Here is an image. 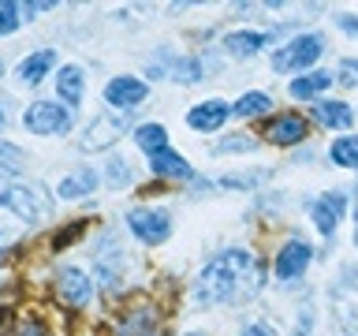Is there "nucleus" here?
<instances>
[{"mask_svg":"<svg viewBox=\"0 0 358 336\" xmlns=\"http://www.w3.org/2000/svg\"><path fill=\"white\" fill-rule=\"evenodd\" d=\"M262 262L250 251H220L194 280V299L201 307L246 302L262 291Z\"/></svg>","mask_w":358,"mask_h":336,"instance_id":"f257e3e1","label":"nucleus"},{"mask_svg":"<svg viewBox=\"0 0 358 336\" xmlns=\"http://www.w3.org/2000/svg\"><path fill=\"white\" fill-rule=\"evenodd\" d=\"M0 206L11 209L19 220L34 224V220L49 217L52 202H49V195H45L38 183H19V187H4V190H0Z\"/></svg>","mask_w":358,"mask_h":336,"instance_id":"f03ea898","label":"nucleus"},{"mask_svg":"<svg viewBox=\"0 0 358 336\" xmlns=\"http://www.w3.org/2000/svg\"><path fill=\"white\" fill-rule=\"evenodd\" d=\"M321 52H324V38H321V34H299V38H291L287 45H280V49L273 52V67L280 75L302 71V67H310Z\"/></svg>","mask_w":358,"mask_h":336,"instance_id":"7ed1b4c3","label":"nucleus"},{"mask_svg":"<svg viewBox=\"0 0 358 336\" xmlns=\"http://www.w3.org/2000/svg\"><path fill=\"white\" fill-rule=\"evenodd\" d=\"M127 228L134 232V239L145 243V246H161L168 235H172V217L168 209H157V206H138L127 213Z\"/></svg>","mask_w":358,"mask_h":336,"instance_id":"20e7f679","label":"nucleus"},{"mask_svg":"<svg viewBox=\"0 0 358 336\" xmlns=\"http://www.w3.org/2000/svg\"><path fill=\"white\" fill-rule=\"evenodd\" d=\"M22 123H27L30 134H64L71 131V108L56 105V101H34L22 112Z\"/></svg>","mask_w":358,"mask_h":336,"instance_id":"39448f33","label":"nucleus"},{"mask_svg":"<svg viewBox=\"0 0 358 336\" xmlns=\"http://www.w3.org/2000/svg\"><path fill=\"white\" fill-rule=\"evenodd\" d=\"M332 310H336V321L347 329V336H358V273L355 269H347L340 284L332 288Z\"/></svg>","mask_w":358,"mask_h":336,"instance_id":"423d86ee","label":"nucleus"},{"mask_svg":"<svg viewBox=\"0 0 358 336\" xmlns=\"http://www.w3.org/2000/svg\"><path fill=\"white\" fill-rule=\"evenodd\" d=\"M56 295H60V302H67V307L83 310V307H90V299H94V280H90V273H83V269L64 265L60 273H56Z\"/></svg>","mask_w":358,"mask_h":336,"instance_id":"0eeeda50","label":"nucleus"},{"mask_svg":"<svg viewBox=\"0 0 358 336\" xmlns=\"http://www.w3.org/2000/svg\"><path fill=\"white\" fill-rule=\"evenodd\" d=\"M123 127H127V112H105V116H97L94 123L86 127V134L78 139V150H105V146H112L123 134Z\"/></svg>","mask_w":358,"mask_h":336,"instance_id":"6e6552de","label":"nucleus"},{"mask_svg":"<svg viewBox=\"0 0 358 336\" xmlns=\"http://www.w3.org/2000/svg\"><path fill=\"white\" fill-rule=\"evenodd\" d=\"M310 258H313V251H310V243H306V239H287L284 246H280L276 262H273L276 280H284V284H287V280H299L302 273H306Z\"/></svg>","mask_w":358,"mask_h":336,"instance_id":"1a4fd4ad","label":"nucleus"},{"mask_svg":"<svg viewBox=\"0 0 358 336\" xmlns=\"http://www.w3.org/2000/svg\"><path fill=\"white\" fill-rule=\"evenodd\" d=\"M343 206H347V195H343V190H329V195H321V198L310 206V217H313V224H317V232L324 235V239H332L336 228H340Z\"/></svg>","mask_w":358,"mask_h":336,"instance_id":"9d476101","label":"nucleus"},{"mask_svg":"<svg viewBox=\"0 0 358 336\" xmlns=\"http://www.w3.org/2000/svg\"><path fill=\"white\" fill-rule=\"evenodd\" d=\"M145 94H150V86L142 83V78H131V75H120L112 78V83L105 86V101L116 112H131L134 105H142Z\"/></svg>","mask_w":358,"mask_h":336,"instance_id":"9b49d317","label":"nucleus"},{"mask_svg":"<svg viewBox=\"0 0 358 336\" xmlns=\"http://www.w3.org/2000/svg\"><path fill=\"white\" fill-rule=\"evenodd\" d=\"M262 134L268 142H276V146H295V142H302L310 134V127H306V120H302L299 112H280V116H273L265 123Z\"/></svg>","mask_w":358,"mask_h":336,"instance_id":"f8f14e48","label":"nucleus"},{"mask_svg":"<svg viewBox=\"0 0 358 336\" xmlns=\"http://www.w3.org/2000/svg\"><path fill=\"white\" fill-rule=\"evenodd\" d=\"M231 116V105L228 101H220V97H209V101H201V105H194L187 112V123L194 131H217L224 127V120Z\"/></svg>","mask_w":358,"mask_h":336,"instance_id":"ddd939ff","label":"nucleus"},{"mask_svg":"<svg viewBox=\"0 0 358 336\" xmlns=\"http://www.w3.org/2000/svg\"><path fill=\"white\" fill-rule=\"evenodd\" d=\"M268 41H273L268 30H231V34H224V49H228V56H239V60L262 52Z\"/></svg>","mask_w":358,"mask_h":336,"instance_id":"4468645a","label":"nucleus"},{"mask_svg":"<svg viewBox=\"0 0 358 336\" xmlns=\"http://www.w3.org/2000/svg\"><path fill=\"white\" fill-rule=\"evenodd\" d=\"M150 168L157 176H168V179H194V168L183 153H176L172 146H164V150L150 153Z\"/></svg>","mask_w":358,"mask_h":336,"instance_id":"2eb2a0df","label":"nucleus"},{"mask_svg":"<svg viewBox=\"0 0 358 336\" xmlns=\"http://www.w3.org/2000/svg\"><path fill=\"white\" fill-rule=\"evenodd\" d=\"M116 336H161V321H157L153 307L150 310H145V307L127 310L120 318V325H116Z\"/></svg>","mask_w":358,"mask_h":336,"instance_id":"dca6fc26","label":"nucleus"},{"mask_svg":"<svg viewBox=\"0 0 358 336\" xmlns=\"http://www.w3.org/2000/svg\"><path fill=\"white\" fill-rule=\"evenodd\" d=\"M313 120H317L321 127L347 131L355 123V112H351V105H343V101H317V105H313Z\"/></svg>","mask_w":358,"mask_h":336,"instance_id":"f3484780","label":"nucleus"},{"mask_svg":"<svg viewBox=\"0 0 358 336\" xmlns=\"http://www.w3.org/2000/svg\"><path fill=\"white\" fill-rule=\"evenodd\" d=\"M83 86H86L83 67H75V64L60 67V75H56V94H60V101H64L67 108L83 105Z\"/></svg>","mask_w":358,"mask_h":336,"instance_id":"a211bd4d","label":"nucleus"},{"mask_svg":"<svg viewBox=\"0 0 358 336\" xmlns=\"http://www.w3.org/2000/svg\"><path fill=\"white\" fill-rule=\"evenodd\" d=\"M332 78H336V75H329V71H310V75H299L295 83L287 86V94H291V97H299V101H313V97H321L324 90L332 86Z\"/></svg>","mask_w":358,"mask_h":336,"instance_id":"6ab92c4d","label":"nucleus"},{"mask_svg":"<svg viewBox=\"0 0 358 336\" xmlns=\"http://www.w3.org/2000/svg\"><path fill=\"white\" fill-rule=\"evenodd\" d=\"M56 64V52L52 49H41V52H34V56H27V60L19 64V78L27 86H38L45 75H49V67Z\"/></svg>","mask_w":358,"mask_h":336,"instance_id":"aec40b11","label":"nucleus"},{"mask_svg":"<svg viewBox=\"0 0 358 336\" xmlns=\"http://www.w3.org/2000/svg\"><path fill=\"white\" fill-rule=\"evenodd\" d=\"M94 187H97V172H90V168H78V172H71V176L60 179L56 195H60V198H83V195H90Z\"/></svg>","mask_w":358,"mask_h":336,"instance_id":"412c9836","label":"nucleus"},{"mask_svg":"<svg viewBox=\"0 0 358 336\" xmlns=\"http://www.w3.org/2000/svg\"><path fill=\"white\" fill-rule=\"evenodd\" d=\"M134 142H138V150L150 157V153L168 146V131L161 127V123H138V127H134Z\"/></svg>","mask_w":358,"mask_h":336,"instance_id":"4be33fe9","label":"nucleus"},{"mask_svg":"<svg viewBox=\"0 0 358 336\" xmlns=\"http://www.w3.org/2000/svg\"><path fill=\"white\" fill-rule=\"evenodd\" d=\"M268 108H273V97L262 94V90H250V94H243V97L231 105V112H235L239 120H246V116H262V112H268Z\"/></svg>","mask_w":358,"mask_h":336,"instance_id":"5701e85b","label":"nucleus"},{"mask_svg":"<svg viewBox=\"0 0 358 336\" xmlns=\"http://www.w3.org/2000/svg\"><path fill=\"white\" fill-rule=\"evenodd\" d=\"M22 164H27V153H22L19 146H11V142H0V183L15 179L22 172Z\"/></svg>","mask_w":358,"mask_h":336,"instance_id":"b1692460","label":"nucleus"},{"mask_svg":"<svg viewBox=\"0 0 358 336\" xmlns=\"http://www.w3.org/2000/svg\"><path fill=\"white\" fill-rule=\"evenodd\" d=\"M329 157H332V164H340V168H358V134H343V139H336Z\"/></svg>","mask_w":358,"mask_h":336,"instance_id":"393cba45","label":"nucleus"},{"mask_svg":"<svg viewBox=\"0 0 358 336\" xmlns=\"http://www.w3.org/2000/svg\"><path fill=\"white\" fill-rule=\"evenodd\" d=\"M19 4H11V0H0V34H11L22 22V15H19Z\"/></svg>","mask_w":358,"mask_h":336,"instance_id":"a878e982","label":"nucleus"},{"mask_svg":"<svg viewBox=\"0 0 358 336\" xmlns=\"http://www.w3.org/2000/svg\"><path fill=\"white\" fill-rule=\"evenodd\" d=\"M172 78H183V83H198L201 78V64L198 60H179L172 67Z\"/></svg>","mask_w":358,"mask_h":336,"instance_id":"bb28decb","label":"nucleus"},{"mask_svg":"<svg viewBox=\"0 0 358 336\" xmlns=\"http://www.w3.org/2000/svg\"><path fill=\"white\" fill-rule=\"evenodd\" d=\"M127 179H131L127 161H123V157H120V161H112V168H108V183H112V187H120V183H127Z\"/></svg>","mask_w":358,"mask_h":336,"instance_id":"cd10ccee","label":"nucleus"},{"mask_svg":"<svg viewBox=\"0 0 358 336\" xmlns=\"http://www.w3.org/2000/svg\"><path fill=\"white\" fill-rule=\"evenodd\" d=\"M254 139H224V142H217V153H231V150H254Z\"/></svg>","mask_w":358,"mask_h":336,"instance_id":"c85d7f7f","label":"nucleus"},{"mask_svg":"<svg viewBox=\"0 0 358 336\" xmlns=\"http://www.w3.org/2000/svg\"><path fill=\"white\" fill-rule=\"evenodd\" d=\"M336 75H340V83H347V86H358V60H343Z\"/></svg>","mask_w":358,"mask_h":336,"instance_id":"c756f323","label":"nucleus"},{"mask_svg":"<svg viewBox=\"0 0 358 336\" xmlns=\"http://www.w3.org/2000/svg\"><path fill=\"white\" fill-rule=\"evenodd\" d=\"M15 336H49V332H45V325L41 321H19V329H15Z\"/></svg>","mask_w":358,"mask_h":336,"instance_id":"7c9ffc66","label":"nucleus"},{"mask_svg":"<svg viewBox=\"0 0 358 336\" xmlns=\"http://www.w3.org/2000/svg\"><path fill=\"white\" fill-rule=\"evenodd\" d=\"M243 336H276V329H273L268 321H250V325L243 329Z\"/></svg>","mask_w":358,"mask_h":336,"instance_id":"2f4dec72","label":"nucleus"},{"mask_svg":"<svg viewBox=\"0 0 358 336\" xmlns=\"http://www.w3.org/2000/svg\"><path fill=\"white\" fill-rule=\"evenodd\" d=\"M340 27H343L347 34H358V19H351V15H340Z\"/></svg>","mask_w":358,"mask_h":336,"instance_id":"473e14b6","label":"nucleus"},{"mask_svg":"<svg viewBox=\"0 0 358 336\" xmlns=\"http://www.w3.org/2000/svg\"><path fill=\"white\" fill-rule=\"evenodd\" d=\"M355 246H358V190H355Z\"/></svg>","mask_w":358,"mask_h":336,"instance_id":"72a5a7b5","label":"nucleus"},{"mask_svg":"<svg viewBox=\"0 0 358 336\" xmlns=\"http://www.w3.org/2000/svg\"><path fill=\"white\" fill-rule=\"evenodd\" d=\"M0 127H4V108H0Z\"/></svg>","mask_w":358,"mask_h":336,"instance_id":"f704fd0d","label":"nucleus"},{"mask_svg":"<svg viewBox=\"0 0 358 336\" xmlns=\"http://www.w3.org/2000/svg\"><path fill=\"white\" fill-rule=\"evenodd\" d=\"M187 336H206V332H187Z\"/></svg>","mask_w":358,"mask_h":336,"instance_id":"c9c22d12","label":"nucleus"},{"mask_svg":"<svg viewBox=\"0 0 358 336\" xmlns=\"http://www.w3.org/2000/svg\"><path fill=\"white\" fill-rule=\"evenodd\" d=\"M295 336H306V332H295Z\"/></svg>","mask_w":358,"mask_h":336,"instance_id":"e433bc0d","label":"nucleus"},{"mask_svg":"<svg viewBox=\"0 0 358 336\" xmlns=\"http://www.w3.org/2000/svg\"><path fill=\"white\" fill-rule=\"evenodd\" d=\"M0 75H4V67H0Z\"/></svg>","mask_w":358,"mask_h":336,"instance_id":"4c0bfd02","label":"nucleus"}]
</instances>
